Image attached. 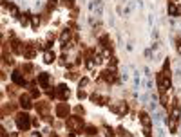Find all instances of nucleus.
I'll use <instances>...</instances> for the list:
<instances>
[{
  "mask_svg": "<svg viewBox=\"0 0 181 137\" xmlns=\"http://www.w3.org/2000/svg\"><path fill=\"white\" fill-rule=\"evenodd\" d=\"M138 119H140L141 126H154V121H152V116L149 114V110H141L138 114Z\"/></svg>",
  "mask_w": 181,
  "mask_h": 137,
  "instance_id": "nucleus-13",
  "label": "nucleus"
},
{
  "mask_svg": "<svg viewBox=\"0 0 181 137\" xmlns=\"http://www.w3.org/2000/svg\"><path fill=\"white\" fill-rule=\"evenodd\" d=\"M20 70L25 74V78H27V76H33V74H34V65H33V63H24V65L20 67Z\"/></svg>",
  "mask_w": 181,
  "mask_h": 137,
  "instance_id": "nucleus-19",
  "label": "nucleus"
},
{
  "mask_svg": "<svg viewBox=\"0 0 181 137\" xmlns=\"http://www.w3.org/2000/svg\"><path fill=\"white\" fill-rule=\"evenodd\" d=\"M179 132H181V128H179Z\"/></svg>",
  "mask_w": 181,
  "mask_h": 137,
  "instance_id": "nucleus-39",
  "label": "nucleus"
},
{
  "mask_svg": "<svg viewBox=\"0 0 181 137\" xmlns=\"http://www.w3.org/2000/svg\"><path fill=\"white\" fill-rule=\"evenodd\" d=\"M132 7H134V4H132V2H129V4L123 7V15H130V13H132Z\"/></svg>",
  "mask_w": 181,
  "mask_h": 137,
  "instance_id": "nucleus-31",
  "label": "nucleus"
},
{
  "mask_svg": "<svg viewBox=\"0 0 181 137\" xmlns=\"http://www.w3.org/2000/svg\"><path fill=\"white\" fill-rule=\"evenodd\" d=\"M78 99H87L89 96H87V92H85V88H78Z\"/></svg>",
  "mask_w": 181,
  "mask_h": 137,
  "instance_id": "nucleus-30",
  "label": "nucleus"
},
{
  "mask_svg": "<svg viewBox=\"0 0 181 137\" xmlns=\"http://www.w3.org/2000/svg\"><path fill=\"white\" fill-rule=\"evenodd\" d=\"M36 54H38V47H36V45H33V43H27V45H25L24 58H25V60H34Z\"/></svg>",
  "mask_w": 181,
  "mask_h": 137,
  "instance_id": "nucleus-14",
  "label": "nucleus"
},
{
  "mask_svg": "<svg viewBox=\"0 0 181 137\" xmlns=\"http://www.w3.org/2000/svg\"><path fill=\"white\" fill-rule=\"evenodd\" d=\"M25 41L24 40H20V38H16L13 33L9 34V47H11V53L13 54H16V56H24V53H25Z\"/></svg>",
  "mask_w": 181,
  "mask_h": 137,
  "instance_id": "nucleus-3",
  "label": "nucleus"
},
{
  "mask_svg": "<svg viewBox=\"0 0 181 137\" xmlns=\"http://www.w3.org/2000/svg\"><path fill=\"white\" fill-rule=\"evenodd\" d=\"M40 24H42L40 15H31V27H33V29H38V27H40Z\"/></svg>",
  "mask_w": 181,
  "mask_h": 137,
  "instance_id": "nucleus-22",
  "label": "nucleus"
},
{
  "mask_svg": "<svg viewBox=\"0 0 181 137\" xmlns=\"http://www.w3.org/2000/svg\"><path fill=\"white\" fill-rule=\"evenodd\" d=\"M65 78H67V79H73V81H78V79H80L78 69H73L71 72H65Z\"/></svg>",
  "mask_w": 181,
  "mask_h": 137,
  "instance_id": "nucleus-23",
  "label": "nucleus"
},
{
  "mask_svg": "<svg viewBox=\"0 0 181 137\" xmlns=\"http://www.w3.org/2000/svg\"><path fill=\"white\" fill-rule=\"evenodd\" d=\"M47 137H60V135H58V133H55V132H51V133H49Z\"/></svg>",
  "mask_w": 181,
  "mask_h": 137,
  "instance_id": "nucleus-37",
  "label": "nucleus"
},
{
  "mask_svg": "<svg viewBox=\"0 0 181 137\" xmlns=\"http://www.w3.org/2000/svg\"><path fill=\"white\" fill-rule=\"evenodd\" d=\"M33 126H40V119L38 117H33Z\"/></svg>",
  "mask_w": 181,
  "mask_h": 137,
  "instance_id": "nucleus-35",
  "label": "nucleus"
},
{
  "mask_svg": "<svg viewBox=\"0 0 181 137\" xmlns=\"http://www.w3.org/2000/svg\"><path fill=\"white\" fill-rule=\"evenodd\" d=\"M89 83H90V79H89L87 76L78 79V87H80V88H87V87H89Z\"/></svg>",
  "mask_w": 181,
  "mask_h": 137,
  "instance_id": "nucleus-24",
  "label": "nucleus"
},
{
  "mask_svg": "<svg viewBox=\"0 0 181 137\" xmlns=\"http://www.w3.org/2000/svg\"><path fill=\"white\" fill-rule=\"evenodd\" d=\"M18 20H20L22 27H27V25H31V15H29V13H22Z\"/></svg>",
  "mask_w": 181,
  "mask_h": 137,
  "instance_id": "nucleus-21",
  "label": "nucleus"
},
{
  "mask_svg": "<svg viewBox=\"0 0 181 137\" xmlns=\"http://www.w3.org/2000/svg\"><path fill=\"white\" fill-rule=\"evenodd\" d=\"M158 38H159V31L154 29V31H152V40H158Z\"/></svg>",
  "mask_w": 181,
  "mask_h": 137,
  "instance_id": "nucleus-33",
  "label": "nucleus"
},
{
  "mask_svg": "<svg viewBox=\"0 0 181 137\" xmlns=\"http://www.w3.org/2000/svg\"><path fill=\"white\" fill-rule=\"evenodd\" d=\"M98 51H103V49H111L112 51V40H111V36L109 34H102L100 38H98V47H96Z\"/></svg>",
  "mask_w": 181,
  "mask_h": 137,
  "instance_id": "nucleus-11",
  "label": "nucleus"
},
{
  "mask_svg": "<svg viewBox=\"0 0 181 137\" xmlns=\"http://www.w3.org/2000/svg\"><path fill=\"white\" fill-rule=\"evenodd\" d=\"M49 2H53V4H58V0H49Z\"/></svg>",
  "mask_w": 181,
  "mask_h": 137,
  "instance_id": "nucleus-38",
  "label": "nucleus"
},
{
  "mask_svg": "<svg viewBox=\"0 0 181 137\" xmlns=\"http://www.w3.org/2000/svg\"><path fill=\"white\" fill-rule=\"evenodd\" d=\"M103 132H105V137H114V135H116V133H114V130H112L109 124H105V126H103Z\"/></svg>",
  "mask_w": 181,
  "mask_h": 137,
  "instance_id": "nucleus-27",
  "label": "nucleus"
},
{
  "mask_svg": "<svg viewBox=\"0 0 181 137\" xmlns=\"http://www.w3.org/2000/svg\"><path fill=\"white\" fill-rule=\"evenodd\" d=\"M156 88L158 94H168L172 88V70L170 69H161L156 74Z\"/></svg>",
  "mask_w": 181,
  "mask_h": 137,
  "instance_id": "nucleus-1",
  "label": "nucleus"
},
{
  "mask_svg": "<svg viewBox=\"0 0 181 137\" xmlns=\"http://www.w3.org/2000/svg\"><path fill=\"white\" fill-rule=\"evenodd\" d=\"M15 124H16L18 130H22V132H25V130H29V128L33 126V119L29 117L27 110L16 112V116H15Z\"/></svg>",
  "mask_w": 181,
  "mask_h": 137,
  "instance_id": "nucleus-2",
  "label": "nucleus"
},
{
  "mask_svg": "<svg viewBox=\"0 0 181 137\" xmlns=\"http://www.w3.org/2000/svg\"><path fill=\"white\" fill-rule=\"evenodd\" d=\"M83 133H85V135H89V137H94V135H98V128H96L94 124H85Z\"/></svg>",
  "mask_w": 181,
  "mask_h": 137,
  "instance_id": "nucleus-18",
  "label": "nucleus"
},
{
  "mask_svg": "<svg viewBox=\"0 0 181 137\" xmlns=\"http://www.w3.org/2000/svg\"><path fill=\"white\" fill-rule=\"evenodd\" d=\"M111 110L116 114V116H127L129 114V103L125 99H120L116 103H111Z\"/></svg>",
  "mask_w": 181,
  "mask_h": 137,
  "instance_id": "nucleus-8",
  "label": "nucleus"
},
{
  "mask_svg": "<svg viewBox=\"0 0 181 137\" xmlns=\"http://www.w3.org/2000/svg\"><path fill=\"white\" fill-rule=\"evenodd\" d=\"M167 126H168V132H170V133H176V132L179 130V121H176V119H170V117H168Z\"/></svg>",
  "mask_w": 181,
  "mask_h": 137,
  "instance_id": "nucleus-20",
  "label": "nucleus"
},
{
  "mask_svg": "<svg viewBox=\"0 0 181 137\" xmlns=\"http://www.w3.org/2000/svg\"><path fill=\"white\" fill-rule=\"evenodd\" d=\"M11 83H15V85H18V87H27V85H29L25 74H24L20 69H13V70H11Z\"/></svg>",
  "mask_w": 181,
  "mask_h": 137,
  "instance_id": "nucleus-7",
  "label": "nucleus"
},
{
  "mask_svg": "<svg viewBox=\"0 0 181 137\" xmlns=\"http://www.w3.org/2000/svg\"><path fill=\"white\" fill-rule=\"evenodd\" d=\"M71 107H69V103L67 101H60V103H56V107H55V114H56V117H60V119H67L71 114Z\"/></svg>",
  "mask_w": 181,
  "mask_h": 137,
  "instance_id": "nucleus-9",
  "label": "nucleus"
},
{
  "mask_svg": "<svg viewBox=\"0 0 181 137\" xmlns=\"http://www.w3.org/2000/svg\"><path fill=\"white\" fill-rule=\"evenodd\" d=\"M123 2H125V0H123Z\"/></svg>",
  "mask_w": 181,
  "mask_h": 137,
  "instance_id": "nucleus-41",
  "label": "nucleus"
},
{
  "mask_svg": "<svg viewBox=\"0 0 181 137\" xmlns=\"http://www.w3.org/2000/svg\"><path fill=\"white\" fill-rule=\"evenodd\" d=\"M18 103H20V107L24 108V110H31L34 105H33V96L29 94V92H22V94H18Z\"/></svg>",
  "mask_w": 181,
  "mask_h": 137,
  "instance_id": "nucleus-10",
  "label": "nucleus"
},
{
  "mask_svg": "<svg viewBox=\"0 0 181 137\" xmlns=\"http://www.w3.org/2000/svg\"><path fill=\"white\" fill-rule=\"evenodd\" d=\"M141 132L145 137H152V126H141Z\"/></svg>",
  "mask_w": 181,
  "mask_h": 137,
  "instance_id": "nucleus-29",
  "label": "nucleus"
},
{
  "mask_svg": "<svg viewBox=\"0 0 181 137\" xmlns=\"http://www.w3.org/2000/svg\"><path fill=\"white\" fill-rule=\"evenodd\" d=\"M73 110H74V116H80V117H83V116H85V108H83L82 105H78V107H74Z\"/></svg>",
  "mask_w": 181,
  "mask_h": 137,
  "instance_id": "nucleus-25",
  "label": "nucleus"
},
{
  "mask_svg": "<svg viewBox=\"0 0 181 137\" xmlns=\"http://www.w3.org/2000/svg\"><path fill=\"white\" fill-rule=\"evenodd\" d=\"M167 13H168L170 18H179V16H181V4L168 2V6H167Z\"/></svg>",
  "mask_w": 181,
  "mask_h": 137,
  "instance_id": "nucleus-12",
  "label": "nucleus"
},
{
  "mask_svg": "<svg viewBox=\"0 0 181 137\" xmlns=\"http://www.w3.org/2000/svg\"><path fill=\"white\" fill-rule=\"evenodd\" d=\"M34 110H36V114L43 119V117H47L49 112H51V103H49L47 99H38V103L34 105Z\"/></svg>",
  "mask_w": 181,
  "mask_h": 137,
  "instance_id": "nucleus-6",
  "label": "nucleus"
},
{
  "mask_svg": "<svg viewBox=\"0 0 181 137\" xmlns=\"http://www.w3.org/2000/svg\"><path fill=\"white\" fill-rule=\"evenodd\" d=\"M29 137H42V133H40V132H33Z\"/></svg>",
  "mask_w": 181,
  "mask_h": 137,
  "instance_id": "nucleus-36",
  "label": "nucleus"
},
{
  "mask_svg": "<svg viewBox=\"0 0 181 137\" xmlns=\"http://www.w3.org/2000/svg\"><path fill=\"white\" fill-rule=\"evenodd\" d=\"M55 58H56L55 51H51V49H49V51H43V63H47V65H49V63L55 61Z\"/></svg>",
  "mask_w": 181,
  "mask_h": 137,
  "instance_id": "nucleus-17",
  "label": "nucleus"
},
{
  "mask_svg": "<svg viewBox=\"0 0 181 137\" xmlns=\"http://www.w3.org/2000/svg\"><path fill=\"white\" fill-rule=\"evenodd\" d=\"M29 94L33 96V99H42V90L38 83H29Z\"/></svg>",
  "mask_w": 181,
  "mask_h": 137,
  "instance_id": "nucleus-16",
  "label": "nucleus"
},
{
  "mask_svg": "<svg viewBox=\"0 0 181 137\" xmlns=\"http://www.w3.org/2000/svg\"><path fill=\"white\" fill-rule=\"evenodd\" d=\"M143 56H145L147 60H154V51H152V47H149V49H145V53H143Z\"/></svg>",
  "mask_w": 181,
  "mask_h": 137,
  "instance_id": "nucleus-28",
  "label": "nucleus"
},
{
  "mask_svg": "<svg viewBox=\"0 0 181 137\" xmlns=\"http://www.w3.org/2000/svg\"><path fill=\"white\" fill-rule=\"evenodd\" d=\"M136 6H138L140 9H143V6H145V4H143V0H136Z\"/></svg>",
  "mask_w": 181,
  "mask_h": 137,
  "instance_id": "nucleus-34",
  "label": "nucleus"
},
{
  "mask_svg": "<svg viewBox=\"0 0 181 137\" xmlns=\"http://www.w3.org/2000/svg\"><path fill=\"white\" fill-rule=\"evenodd\" d=\"M71 137H74V135H71Z\"/></svg>",
  "mask_w": 181,
  "mask_h": 137,
  "instance_id": "nucleus-40",
  "label": "nucleus"
},
{
  "mask_svg": "<svg viewBox=\"0 0 181 137\" xmlns=\"http://www.w3.org/2000/svg\"><path fill=\"white\" fill-rule=\"evenodd\" d=\"M60 2L67 7V9H74V4H76V0H60Z\"/></svg>",
  "mask_w": 181,
  "mask_h": 137,
  "instance_id": "nucleus-26",
  "label": "nucleus"
},
{
  "mask_svg": "<svg viewBox=\"0 0 181 137\" xmlns=\"http://www.w3.org/2000/svg\"><path fill=\"white\" fill-rule=\"evenodd\" d=\"M156 137H167V132L161 126H156Z\"/></svg>",
  "mask_w": 181,
  "mask_h": 137,
  "instance_id": "nucleus-32",
  "label": "nucleus"
},
{
  "mask_svg": "<svg viewBox=\"0 0 181 137\" xmlns=\"http://www.w3.org/2000/svg\"><path fill=\"white\" fill-rule=\"evenodd\" d=\"M53 96L60 101H67L71 98V88L67 83H58L55 88H53Z\"/></svg>",
  "mask_w": 181,
  "mask_h": 137,
  "instance_id": "nucleus-4",
  "label": "nucleus"
},
{
  "mask_svg": "<svg viewBox=\"0 0 181 137\" xmlns=\"http://www.w3.org/2000/svg\"><path fill=\"white\" fill-rule=\"evenodd\" d=\"M51 74H47V72H40L38 74V78H36V81H38V87L42 88V90H45V92H49L51 96H53V88H51Z\"/></svg>",
  "mask_w": 181,
  "mask_h": 137,
  "instance_id": "nucleus-5",
  "label": "nucleus"
},
{
  "mask_svg": "<svg viewBox=\"0 0 181 137\" xmlns=\"http://www.w3.org/2000/svg\"><path fill=\"white\" fill-rule=\"evenodd\" d=\"M15 112H16V105H15V103L9 101V103H4V105H2V117H4V119H6L9 114H15Z\"/></svg>",
  "mask_w": 181,
  "mask_h": 137,
  "instance_id": "nucleus-15",
  "label": "nucleus"
}]
</instances>
